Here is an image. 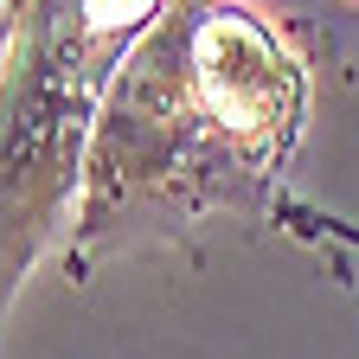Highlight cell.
Instances as JSON below:
<instances>
[{
    "instance_id": "cell-3",
    "label": "cell",
    "mask_w": 359,
    "mask_h": 359,
    "mask_svg": "<svg viewBox=\"0 0 359 359\" xmlns=\"http://www.w3.org/2000/svg\"><path fill=\"white\" fill-rule=\"evenodd\" d=\"M269 224H283L289 238H308V244H346V250H359V218H334V212L308 205V199H283Z\"/></svg>"
},
{
    "instance_id": "cell-4",
    "label": "cell",
    "mask_w": 359,
    "mask_h": 359,
    "mask_svg": "<svg viewBox=\"0 0 359 359\" xmlns=\"http://www.w3.org/2000/svg\"><path fill=\"white\" fill-rule=\"evenodd\" d=\"M346 7H359V0H346Z\"/></svg>"
},
{
    "instance_id": "cell-1",
    "label": "cell",
    "mask_w": 359,
    "mask_h": 359,
    "mask_svg": "<svg viewBox=\"0 0 359 359\" xmlns=\"http://www.w3.org/2000/svg\"><path fill=\"white\" fill-rule=\"evenodd\" d=\"M308 128V58L244 0H173L128 52L83 154L71 283L212 212L269 224Z\"/></svg>"
},
{
    "instance_id": "cell-2",
    "label": "cell",
    "mask_w": 359,
    "mask_h": 359,
    "mask_svg": "<svg viewBox=\"0 0 359 359\" xmlns=\"http://www.w3.org/2000/svg\"><path fill=\"white\" fill-rule=\"evenodd\" d=\"M173 0H0V359L13 295L71 238L109 83Z\"/></svg>"
}]
</instances>
